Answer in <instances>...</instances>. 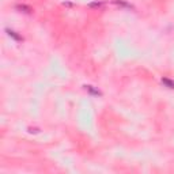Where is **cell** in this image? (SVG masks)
Masks as SVG:
<instances>
[{"mask_svg": "<svg viewBox=\"0 0 174 174\" xmlns=\"http://www.w3.org/2000/svg\"><path fill=\"white\" fill-rule=\"evenodd\" d=\"M17 10H19L21 12H25V14H31V11H33L30 7H27V6H25V4H18Z\"/></svg>", "mask_w": 174, "mask_h": 174, "instance_id": "cell-1", "label": "cell"}, {"mask_svg": "<svg viewBox=\"0 0 174 174\" xmlns=\"http://www.w3.org/2000/svg\"><path fill=\"white\" fill-rule=\"evenodd\" d=\"M6 31H7V33H8V36L12 37V38H14V40H17V41H21V40H22V38H21V36H18V34L15 33V31H12V30H10V29H7Z\"/></svg>", "mask_w": 174, "mask_h": 174, "instance_id": "cell-2", "label": "cell"}, {"mask_svg": "<svg viewBox=\"0 0 174 174\" xmlns=\"http://www.w3.org/2000/svg\"><path fill=\"white\" fill-rule=\"evenodd\" d=\"M162 83L166 84V86L169 87V88H174V82L170 80V79H167V78H163V79H162Z\"/></svg>", "mask_w": 174, "mask_h": 174, "instance_id": "cell-3", "label": "cell"}, {"mask_svg": "<svg viewBox=\"0 0 174 174\" xmlns=\"http://www.w3.org/2000/svg\"><path fill=\"white\" fill-rule=\"evenodd\" d=\"M84 88H86L87 91H90L91 94H94V95H101V93H99V90H95L93 86H84Z\"/></svg>", "mask_w": 174, "mask_h": 174, "instance_id": "cell-4", "label": "cell"}, {"mask_svg": "<svg viewBox=\"0 0 174 174\" xmlns=\"http://www.w3.org/2000/svg\"><path fill=\"white\" fill-rule=\"evenodd\" d=\"M103 6V2H93L88 4V7L90 8H101Z\"/></svg>", "mask_w": 174, "mask_h": 174, "instance_id": "cell-5", "label": "cell"}]
</instances>
